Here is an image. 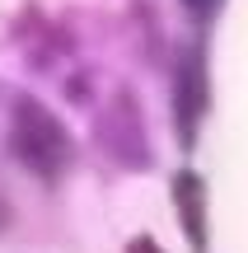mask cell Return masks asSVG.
<instances>
[{
    "instance_id": "1",
    "label": "cell",
    "mask_w": 248,
    "mask_h": 253,
    "mask_svg": "<svg viewBox=\"0 0 248 253\" xmlns=\"http://www.w3.org/2000/svg\"><path fill=\"white\" fill-rule=\"evenodd\" d=\"M9 155L19 169H28L37 183H61L75 164V136L71 126L56 118L42 99L19 94L9 103V136H5Z\"/></svg>"
},
{
    "instance_id": "3",
    "label": "cell",
    "mask_w": 248,
    "mask_h": 253,
    "mask_svg": "<svg viewBox=\"0 0 248 253\" xmlns=\"http://www.w3.org/2000/svg\"><path fill=\"white\" fill-rule=\"evenodd\" d=\"M206 113H211V66H206V47L187 42L183 52H178V66H174V126H178L183 150L197 145V131H202Z\"/></svg>"
},
{
    "instance_id": "7",
    "label": "cell",
    "mask_w": 248,
    "mask_h": 253,
    "mask_svg": "<svg viewBox=\"0 0 248 253\" xmlns=\"http://www.w3.org/2000/svg\"><path fill=\"white\" fill-rule=\"evenodd\" d=\"M9 220H14V207H9V192H5V188H0V230H5V225H9Z\"/></svg>"
},
{
    "instance_id": "5",
    "label": "cell",
    "mask_w": 248,
    "mask_h": 253,
    "mask_svg": "<svg viewBox=\"0 0 248 253\" xmlns=\"http://www.w3.org/2000/svg\"><path fill=\"white\" fill-rule=\"evenodd\" d=\"M220 5H225V0H183V9H187V14H197V19H211Z\"/></svg>"
},
{
    "instance_id": "6",
    "label": "cell",
    "mask_w": 248,
    "mask_h": 253,
    "mask_svg": "<svg viewBox=\"0 0 248 253\" xmlns=\"http://www.w3.org/2000/svg\"><path fill=\"white\" fill-rule=\"evenodd\" d=\"M127 253H164V249H159V244H155L150 235H136V239L127 244Z\"/></svg>"
},
{
    "instance_id": "2",
    "label": "cell",
    "mask_w": 248,
    "mask_h": 253,
    "mask_svg": "<svg viewBox=\"0 0 248 253\" xmlns=\"http://www.w3.org/2000/svg\"><path fill=\"white\" fill-rule=\"evenodd\" d=\"M94 145L108 155L117 169H131V173H145L155 164L150 155V131H145V118H141V99L131 84H117L112 99L94 113Z\"/></svg>"
},
{
    "instance_id": "4",
    "label": "cell",
    "mask_w": 248,
    "mask_h": 253,
    "mask_svg": "<svg viewBox=\"0 0 248 253\" xmlns=\"http://www.w3.org/2000/svg\"><path fill=\"white\" fill-rule=\"evenodd\" d=\"M169 197H174V211L183 220V235L192 244V253H206L211 235H206V183H202V173L178 169L174 183H169Z\"/></svg>"
}]
</instances>
